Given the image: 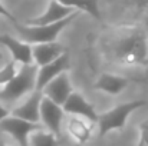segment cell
Masks as SVG:
<instances>
[{"instance_id":"obj_1","label":"cell","mask_w":148,"mask_h":146,"mask_svg":"<svg viewBox=\"0 0 148 146\" xmlns=\"http://www.w3.org/2000/svg\"><path fill=\"white\" fill-rule=\"evenodd\" d=\"M103 48L108 59L125 66L148 65V39L137 24H119L109 27L103 36Z\"/></svg>"},{"instance_id":"obj_2","label":"cell","mask_w":148,"mask_h":146,"mask_svg":"<svg viewBox=\"0 0 148 146\" xmlns=\"http://www.w3.org/2000/svg\"><path fill=\"white\" fill-rule=\"evenodd\" d=\"M38 66L22 65L16 76L0 89V103H14L22 96L36 90Z\"/></svg>"},{"instance_id":"obj_3","label":"cell","mask_w":148,"mask_h":146,"mask_svg":"<svg viewBox=\"0 0 148 146\" xmlns=\"http://www.w3.org/2000/svg\"><path fill=\"white\" fill-rule=\"evenodd\" d=\"M79 14V12L73 13L72 16L60 20V22H56V23H52V24H43V26H29V24H19V23H14V27L19 33V37L30 45H40V43H52V42H56L58 36L62 33V30L69 24L72 23L76 16Z\"/></svg>"},{"instance_id":"obj_4","label":"cell","mask_w":148,"mask_h":146,"mask_svg":"<svg viewBox=\"0 0 148 146\" xmlns=\"http://www.w3.org/2000/svg\"><path fill=\"white\" fill-rule=\"evenodd\" d=\"M145 105H147V100L138 99V100L121 103V105L112 107L111 110L101 113L98 119L99 138H103L106 133H109L112 130H122L125 123H127V119L130 117V115L132 112H135L137 109L144 107Z\"/></svg>"},{"instance_id":"obj_5","label":"cell","mask_w":148,"mask_h":146,"mask_svg":"<svg viewBox=\"0 0 148 146\" xmlns=\"http://www.w3.org/2000/svg\"><path fill=\"white\" fill-rule=\"evenodd\" d=\"M40 129H45V126L40 123L27 122V120L16 117L13 115H9L6 119H3L0 122V130L10 135L19 143V146H29L30 135Z\"/></svg>"},{"instance_id":"obj_6","label":"cell","mask_w":148,"mask_h":146,"mask_svg":"<svg viewBox=\"0 0 148 146\" xmlns=\"http://www.w3.org/2000/svg\"><path fill=\"white\" fill-rule=\"evenodd\" d=\"M65 117V110L62 105H58L56 102L50 100L49 97L43 95L42 105H40V122L50 132L60 136V125Z\"/></svg>"},{"instance_id":"obj_7","label":"cell","mask_w":148,"mask_h":146,"mask_svg":"<svg viewBox=\"0 0 148 146\" xmlns=\"http://www.w3.org/2000/svg\"><path fill=\"white\" fill-rule=\"evenodd\" d=\"M63 110L65 113L71 116H79V117L89 120L91 123H98V112L79 92H75V90L72 92V95L63 103Z\"/></svg>"},{"instance_id":"obj_8","label":"cell","mask_w":148,"mask_h":146,"mask_svg":"<svg viewBox=\"0 0 148 146\" xmlns=\"http://www.w3.org/2000/svg\"><path fill=\"white\" fill-rule=\"evenodd\" d=\"M0 43L12 54V59L20 65H33V46L20 37H13L9 35L0 36Z\"/></svg>"},{"instance_id":"obj_9","label":"cell","mask_w":148,"mask_h":146,"mask_svg":"<svg viewBox=\"0 0 148 146\" xmlns=\"http://www.w3.org/2000/svg\"><path fill=\"white\" fill-rule=\"evenodd\" d=\"M73 13H76V10L71 9V7H66L63 4H60L59 1L56 0H50L46 10L38 16V17H33L30 20H27V23L25 24H29V26H43V24H52V23H56V22H60L69 16H72Z\"/></svg>"},{"instance_id":"obj_10","label":"cell","mask_w":148,"mask_h":146,"mask_svg":"<svg viewBox=\"0 0 148 146\" xmlns=\"http://www.w3.org/2000/svg\"><path fill=\"white\" fill-rule=\"evenodd\" d=\"M69 69V54L68 52L62 54L59 59L50 62L49 65H45L42 67H38V79H36V90H43V88L52 82L55 77H58L60 73L68 72Z\"/></svg>"},{"instance_id":"obj_11","label":"cell","mask_w":148,"mask_h":146,"mask_svg":"<svg viewBox=\"0 0 148 146\" xmlns=\"http://www.w3.org/2000/svg\"><path fill=\"white\" fill-rule=\"evenodd\" d=\"M72 92H73V89H72L68 72L60 73L58 77H55L52 82H49L42 90V93L46 97H49L50 100H53L62 106L68 100V97L72 95Z\"/></svg>"},{"instance_id":"obj_12","label":"cell","mask_w":148,"mask_h":146,"mask_svg":"<svg viewBox=\"0 0 148 146\" xmlns=\"http://www.w3.org/2000/svg\"><path fill=\"white\" fill-rule=\"evenodd\" d=\"M42 99H43V93L40 90H35L30 93L29 99L16 106L10 115L16 116V117H20V119H25L27 122H33V123H39L40 122V105H42Z\"/></svg>"},{"instance_id":"obj_13","label":"cell","mask_w":148,"mask_h":146,"mask_svg":"<svg viewBox=\"0 0 148 146\" xmlns=\"http://www.w3.org/2000/svg\"><path fill=\"white\" fill-rule=\"evenodd\" d=\"M66 130L78 146L86 145L92 138V123L79 116H71L66 120Z\"/></svg>"},{"instance_id":"obj_14","label":"cell","mask_w":148,"mask_h":146,"mask_svg":"<svg viewBox=\"0 0 148 146\" xmlns=\"http://www.w3.org/2000/svg\"><path fill=\"white\" fill-rule=\"evenodd\" d=\"M32 46H33V63L38 67L49 65L50 62L59 59L62 54L66 53V49L63 48V45H60L58 42L32 45Z\"/></svg>"},{"instance_id":"obj_15","label":"cell","mask_w":148,"mask_h":146,"mask_svg":"<svg viewBox=\"0 0 148 146\" xmlns=\"http://www.w3.org/2000/svg\"><path fill=\"white\" fill-rule=\"evenodd\" d=\"M130 85V80L124 76L114 75V73H102L94 83V89L101 90L106 95L116 96L119 95L127 86Z\"/></svg>"},{"instance_id":"obj_16","label":"cell","mask_w":148,"mask_h":146,"mask_svg":"<svg viewBox=\"0 0 148 146\" xmlns=\"http://www.w3.org/2000/svg\"><path fill=\"white\" fill-rule=\"evenodd\" d=\"M60 4L71 7L76 12H85L89 16L95 17L97 20L101 19V13H99L98 7V0H56Z\"/></svg>"},{"instance_id":"obj_17","label":"cell","mask_w":148,"mask_h":146,"mask_svg":"<svg viewBox=\"0 0 148 146\" xmlns=\"http://www.w3.org/2000/svg\"><path fill=\"white\" fill-rule=\"evenodd\" d=\"M59 136L48 129L36 130L29 138V146H59Z\"/></svg>"},{"instance_id":"obj_18","label":"cell","mask_w":148,"mask_h":146,"mask_svg":"<svg viewBox=\"0 0 148 146\" xmlns=\"http://www.w3.org/2000/svg\"><path fill=\"white\" fill-rule=\"evenodd\" d=\"M19 69H16V62L14 60H10L7 62L1 69H0V86H4L7 85L17 73Z\"/></svg>"},{"instance_id":"obj_19","label":"cell","mask_w":148,"mask_h":146,"mask_svg":"<svg viewBox=\"0 0 148 146\" xmlns=\"http://www.w3.org/2000/svg\"><path fill=\"white\" fill-rule=\"evenodd\" d=\"M140 143L138 146H148V119L140 123Z\"/></svg>"},{"instance_id":"obj_20","label":"cell","mask_w":148,"mask_h":146,"mask_svg":"<svg viewBox=\"0 0 148 146\" xmlns=\"http://www.w3.org/2000/svg\"><path fill=\"white\" fill-rule=\"evenodd\" d=\"M0 16H3V17L9 19V20H10L13 24H14V23H17L16 17H14V16H13V14H12V13H10V12H9V10L4 7V6H3V3H0Z\"/></svg>"},{"instance_id":"obj_21","label":"cell","mask_w":148,"mask_h":146,"mask_svg":"<svg viewBox=\"0 0 148 146\" xmlns=\"http://www.w3.org/2000/svg\"><path fill=\"white\" fill-rule=\"evenodd\" d=\"M9 115H10V110H9L7 107H4L3 105H0V122H1L3 119H6Z\"/></svg>"},{"instance_id":"obj_22","label":"cell","mask_w":148,"mask_h":146,"mask_svg":"<svg viewBox=\"0 0 148 146\" xmlns=\"http://www.w3.org/2000/svg\"><path fill=\"white\" fill-rule=\"evenodd\" d=\"M0 146H7V145H4V143H3V142H0Z\"/></svg>"},{"instance_id":"obj_23","label":"cell","mask_w":148,"mask_h":146,"mask_svg":"<svg viewBox=\"0 0 148 146\" xmlns=\"http://www.w3.org/2000/svg\"><path fill=\"white\" fill-rule=\"evenodd\" d=\"M0 57H1V53H0Z\"/></svg>"}]
</instances>
